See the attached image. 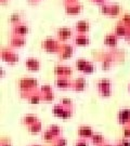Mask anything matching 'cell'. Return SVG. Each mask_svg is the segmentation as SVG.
<instances>
[{"instance_id":"cell-1","label":"cell","mask_w":130,"mask_h":146,"mask_svg":"<svg viewBox=\"0 0 130 146\" xmlns=\"http://www.w3.org/2000/svg\"><path fill=\"white\" fill-rule=\"evenodd\" d=\"M37 86H38V81L34 78H28V77H24L20 80L19 82V87L21 92L26 94H31V92L36 91Z\"/></svg>"},{"instance_id":"cell-2","label":"cell","mask_w":130,"mask_h":146,"mask_svg":"<svg viewBox=\"0 0 130 146\" xmlns=\"http://www.w3.org/2000/svg\"><path fill=\"white\" fill-rule=\"evenodd\" d=\"M121 12V7L118 3H104L100 5V13L107 16H118Z\"/></svg>"},{"instance_id":"cell-3","label":"cell","mask_w":130,"mask_h":146,"mask_svg":"<svg viewBox=\"0 0 130 146\" xmlns=\"http://www.w3.org/2000/svg\"><path fill=\"white\" fill-rule=\"evenodd\" d=\"M62 43L53 38H46L41 43V47L48 53H59Z\"/></svg>"},{"instance_id":"cell-4","label":"cell","mask_w":130,"mask_h":146,"mask_svg":"<svg viewBox=\"0 0 130 146\" xmlns=\"http://www.w3.org/2000/svg\"><path fill=\"white\" fill-rule=\"evenodd\" d=\"M97 88H98L99 93L104 98H109L112 94V84L109 79H100L97 84Z\"/></svg>"},{"instance_id":"cell-5","label":"cell","mask_w":130,"mask_h":146,"mask_svg":"<svg viewBox=\"0 0 130 146\" xmlns=\"http://www.w3.org/2000/svg\"><path fill=\"white\" fill-rule=\"evenodd\" d=\"M1 58L5 63L10 64V65H14L19 62V55L16 54L14 51H12L9 48H2L1 50Z\"/></svg>"},{"instance_id":"cell-6","label":"cell","mask_w":130,"mask_h":146,"mask_svg":"<svg viewBox=\"0 0 130 146\" xmlns=\"http://www.w3.org/2000/svg\"><path fill=\"white\" fill-rule=\"evenodd\" d=\"M83 10V7L81 3L79 2H76V3H69V5H64V11L67 15H79Z\"/></svg>"},{"instance_id":"cell-7","label":"cell","mask_w":130,"mask_h":146,"mask_svg":"<svg viewBox=\"0 0 130 146\" xmlns=\"http://www.w3.org/2000/svg\"><path fill=\"white\" fill-rule=\"evenodd\" d=\"M73 36V31L69 27H61L57 31V37L59 41H67Z\"/></svg>"},{"instance_id":"cell-8","label":"cell","mask_w":130,"mask_h":146,"mask_svg":"<svg viewBox=\"0 0 130 146\" xmlns=\"http://www.w3.org/2000/svg\"><path fill=\"white\" fill-rule=\"evenodd\" d=\"M73 54H74L73 46L67 44V43H63L62 46H61L60 51H59V53H57L59 58H61V60H66V58H72V56H73Z\"/></svg>"},{"instance_id":"cell-9","label":"cell","mask_w":130,"mask_h":146,"mask_svg":"<svg viewBox=\"0 0 130 146\" xmlns=\"http://www.w3.org/2000/svg\"><path fill=\"white\" fill-rule=\"evenodd\" d=\"M29 33V26L26 23H20L17 25L12 26V35H17V36L25 37Z\"/></svg>"},{"instance_id":"cell-10","label":"cell","mask_w":130,"mask_h":146,"mask_svg":"<svg viewBox=\"0 0 130 146\" xmlns=\"http://www.w3.org/2000/svg\"><path fill=\"white\" fill-rule=\"evenodd\" d=\"M54 74L57 75V77H71L73 70L72 68L68 66H64V65H57L54 67Z\"/></svg>"},{"instance_id":"cell-11","label":"cell","mask_w":130,"mask_h":146,"mask_svg":"<svg viewBox=\"0 0 130 146\" xmlns=\"http://www.w3.org/2000/svg\"><path fill=\"white\" fill-rule=\"evenodd\" d=\"M89 42L90 39L87 36V34H77L74 37V43L78 47H86L89 44Z\"/></svg>"},{"instance_id":"cell-12","label":"cell","mask_w":130,"mask_h":146,"mask_svg":"<svg viewBox=\"0 0 130 146\" xmlns=\"http://www.w3.org/2000/svg\"><path fill=\"white\" fill-rule=\"evenodd\" d=\"M25 66L31 72H38L40 68V62L36 58H28L25 61Z\"/></svg>"},{"instance_id":"cell-13","label":"cell","mask_w":130,"mask_h":146,"mask_svg":"<svg viewBox=\"0 0 130 146\" xmlns=\"http://www.w3.org/2000/svg\"><path fill=\"white\" fill-rule=\"evenodd\" d=\"M75 31H77V34H87L90 31V24L86 20L78 21L75 24Z\"/></svg>"},{"instance_id":"cell-14","label":"cell","mask_w":130,"mask_h":146,"mask_svg":"<svg viewBox=\"0 0 130 146\" xmlns=\"http://www.w3.org/2000/svg\"><path fill=\"white\" fill-rule=\"evenodd\" d=\"M72 82L71 79L68 77H57L55 79V86H57L59 89H68V88H72Z\"/></svg>"},{"instance_id":"cell-15","label":"cell","mask_w":130,"mask_h":146,"mask_svg":"<svg viewBox=\"0 0 130 146\" xmlns=\"http://www.w3.org/2000/svg\"><path fill=\"white\" fill-rule=\"evenodd\" d=\"M128 33H129V28L126 26L123 22L120 21L119 23H117V25L115 26V29H114V34L116 36L124 37L125 38L128 35Z\"/></svg>"},{"instance_id":"cell-16","label":"cell","mask_w":130,"mask_h":146,"mask_svg":"<svg viewBox=\"0 0 130 146\" xmlns=\"http://www.w3.org/2000/svg\"><path fill=\"white\" fill-rule=\"evenodd\" d=\"M86 87H87V81L83 77L76 78L72 82V89L74 91H83L86 89Z\"/></svg>"},{"instance_id":"cell-17","label":"cell","mask_w":130,"mask_h":146,"mask_svg":"<svg viewBox=\"0 0 130 146\" xmlns=\"http://www.w3.org/2000/svg\"><path fill=\"white\" fill-rule=\"evenodd\" d=\"M25 38L17 35H12L10 37V46L12 48H21L25 44Z\"/></svg>"},{"instance_id":"cell-18","label":"cell","mask_w":130,"mask_h":146,"mask_svg":"<svg viewBox=\"0 0 130 146\" xmlns=\"http://www.w3.org/2000/svg\"><path fill=\"white\" fill-rule=\"evenodd\" d=\"M117 40H118V37L115 34H109L104 38V43L109 47H116L117 46Z\"/></svg>"},{"instance_id":"cell-19","label":"cell","mask_w":130,"mask_h":146,"mask_svg":"<svg viewBox=\"0 0 130 146\" xmlns=\"http://www.w3.org/2000/svg\"><path fill=\"white\" fill-rule=\"evenodd\" d=\"M9 22H10L11 24H12V26H14V25H17V24H20L22 23V15L21 13H17V12H14V13H12L9 17Z\"/></svg>"},{"instance_id":"cell-20","label":"cell","mask_w":130,"mask_h":146,"mask_svg":"<svg viewBox=\"0 0 130 146\" xmlns=\"http://www.w3.org/2000/svg\"><path fill=\"white\" fill-rule=\"evenodd\" d=\"M87 63H88L87 60H85V58H79V60L76 61V68H77L79 72H81V73H83V68L86 67Z\"/></svg>"},{"instance_id":"cell-21","label":"cell","mask_w":130,"mask_h":146,"mask_svg":"<svg viewBox=\"0 0 130 146\" xmlns=\"http://www.w3.org/2000/svg\"><path fill=\"white\" fill-rule=\"evenodd\" d=\"M94 72V66H93V64L91 62H88L87 63V65H86V67L83 68V74H92Z\"/></svg>"},{"instance_id":"cell-22","label":"cell","mask_w":130,"mask_h":146,"mask_svg":"<svg viewBox=\"0 0 130 146\" xmlns=\"http://www.w3.org/2000/svg\"><path fill=\"white\" fill-rule=\"evenodd\" d=\"M40 94H41L42 100H45V101H52V100L54 99V93H53V91L47 92V93H40Z\"/></svg>"},{"instance_id":"cell-23","label":"cell","mask_w":130,"mask_h":146,"mask_svg":"<svg viewBox=\"0 0 130 146\" xmlns=\"http://www.w3.org/2000/svg\"><path fill=\"white\" fill-rule=\"evenodd\" d=\"M121 22H123L126 26L129 28V26H130V14H124L123 19H121Z\"/></svg>"},{"instance_id":"cell-24","label":"cell","mask_w":130,"mask_h":146,"mask_svg":"<svg viewBox=\"0 0 130 146\" xmlns=\"http://www.w3.org/2000/svg\"><path fill=\"white\" fill-rule=\"evenodd\" d=\"M51 87L49 84H45L40 88V93H47V92H51Z\"/></svg>"},{"instance_id":"cell-25","label":"cell","mask_w":130,"mask_h":146,"mask_svg":"<svg viewBox=\"0 0 130 146\" xmlns=\"http://www.w3.org/2000/svg\"><path fill=\"white\" fill-rule=\"evenodd\" d=\"M92 141H93V143H95V144H99L100 142L103 141V137L101 135H99V134H95V135H93V137H92Z\"/></svg>"},{"instance_id":"cell-26","label":"cell","mask_w":130,"mask_h":146,"mask_svg":"<svg viewBox=\"0 0 130 146\" xmlns=\"http://www.w3.org/2000/svg\"><path fill=\"white\" fill-rule=\"evenodd\" d=\"M92 3H94V5H104V3H106V1L107 0H90Z\"/></svg>"},{"instance_id":"cell-27","label":"cell","mask_w":130,"mask_h":146,"mask_svg":"<svg viewBox=\"0 0 130 146\" xmlns=\"http://www.w3.org/2000/svg\"><path fill=\"white\" fill-rule=\"evenodd\" d=\"M75 146H88V144H87V142L83 141V140H79V141L76 142Z\"/></svg>"},{"instance_id":"cell-28","label":"cell","mask_w":130,"mask_h":146,"mask_svg":"<svg viewBox=\"0 0 130 146\" xmlns=\"http://www.w3.org/2000/svg\"><path fill=\"white\" fill-rule=\"evenodd\" d=\"M64 2V5H69V3H76V2H79L78 0H63Z\"/></svg>"},{"instance_id":"cell-29","label":"cell","mask_w":130,"mask_h":146,"mask_svg":"<svg viewBox=\"0 0 130 146\" xmlns=\"http://www.w3.org/2000/svg\"><path fill=\"white\" fill-rule=\"evenodd\" d=\"M27 1H28V3H29V5H37V3H39V2H40V1H42V0H27Z\"/></svg>"},{"instance_id":"cell-30","label":"cell","mask_w":130,"mask_h":146,"mask_svg":"<svg viewBox=\"0 0 130 146\" xmlns=\"http://www.w3.org/2000/svg\"><path fill=\"white\" fill-rule=\"evenodd\" d=\"M120 145L121 146H130V143H128L126 140H123V141H120Z\"/></svg>"},{"instance_id":"cell-31","label":"cell","mask_w":130,"mask_h":146,"mask_svg":"<svg viewBox=\"0 0 130 146\" xmlns=\"http://www.w3.org/2000/svg\"><path fill=\"white\" fill-rule=\"evenodd\" d=\"M9 1H10V0H0V3L2 5H5L9 3Z\"/></svg>"},{"instance_id":"cell-32","label":"cell","mask_w":130,"mask_h":146,"mask_svg":"<svg viewBox=\"0 0 130 146\" xmlns=\"http://www.w3.org/2000/svg\"><path fill=\"white\" fill-rule=\"evenodd\" d=\"M125 39L130 43V31H129V33H128V35H127V36L125 37Z\"/></svg>"},{"instance_id":"cell-33","label":"cell","mask_w":130,"mask_h":146,"mask_svg":"<svg viewBox=\"0 0 130 146\" xmlns=\"http://www.w3.org/2000/svg\"><path fill=\"white\" fill-rule=\"evenodd\" d=\"M128 90H129V92H130V84H129V86H128Z\"/></svg>"},{"instance_id":"cell-34","label":"cell","mask_w":130,"mask_h":146,"mask_svg":"<svg viewBox=\"0 0 130 146\" xmlns=\"http://www.w3.org/2000/svg\"><path fill=\"white\" fill-rule=\"evenodd\" d=\"M116 146H121V145H116Z\"/></svg>"}]
</instances>
